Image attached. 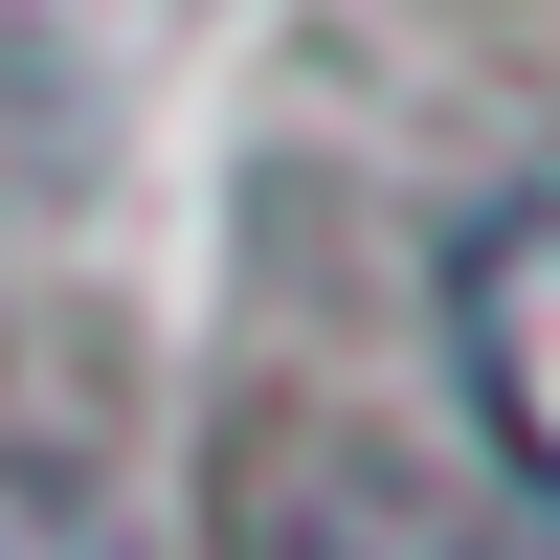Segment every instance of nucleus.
Returning <instances> with one entry per match:
<instances>
[{"instance_id":"f257e3e1","label":"nucleus","mask_w":560,"mask_h":560,"mask_svg":"<svg viewBox=\"0 0 560 560\" xmlns=\"http://www.w3.org/2000/svg\"><path fill=\"white\" fill-rule=\"evenodd\" d=\"M224 560H560V538L427 493L404 448H359V427H247V448H224Z\"/></svg>"},{"instance_id":"f03ea898","label":"nucleus","mask_w":560,"mask_h":560,"mask_svg":"<svg viewBox=\"0 0 560 560\" xmlns=\"http://www.w3.org/2000/svg\"><path fill=\"white\" fill-rule=\"evenodd\" d=\"M448 382H471L493 471L560 516V179L493 202V224H448Z\"/></svg>"}]
</instances>
